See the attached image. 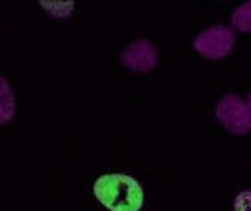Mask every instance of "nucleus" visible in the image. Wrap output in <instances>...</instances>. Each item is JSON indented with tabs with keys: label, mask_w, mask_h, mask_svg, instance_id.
<instances>
[{
	"label": "nucleus",
	"mask_w": 251,
	"mask_h": 211,
	"mask_svg": "<svg viewBox=\"0 0 251 211\" xmlns=\"http://www.w3.org/2000/svg\"><path fill=\"white\" fill-rule=\"evenodd\" d=\"M230 23H232V32H243V34L251 32V0L243 2L239 9H234Z\"/></svg>",
	"instance_id": "obj_7"
},
{
	"label": "nucleus",
	"mask_w": 251,
	"mask_h": 211,
	"mask_svg": "<svg viewBox=\"0 0 251 211\" xmlns=\"http://www.w3.org/2000/svg\"><path fill=\"white\" fill-rule=\"evenodd\" d=\"M193 46L203 59L222 61L234 48V32L228 25H211L195 38Z\"/></svg>",
	"instance_id": "obj_2"
},
{
	"label": "nucleus",
	"mask_w": 251,
	"mask_h": 211,
	"mask_svg": "<svg viewBox=\"0 0 251 211\" xmlns=\"http://www.w3.org/2000/svg\"><path fill=\"white\" fill-rule=\"evenodd\" d=\"M15 113H17V100H15L11 84L4 75H0V126H6Z\"/></svg>",
	"instance_id": "obj_5"
},
{
	"label": "nucleus",
	"mask_w": 251,
	"mask_h": 211,
	"mask_svg": "<svg viewBox=\"0 0 251 211\" xmlns=\"http://www.w3.org/2000/svg\"><path fill=\"white\" fill-rule=\"evenodd\" d=\"M94 197L109 211H140L145 190L138 180L128 174H105L92 186Z\"/></svg>",
	"instance_id": "obj_1"
},
{
	"label": "nucleus",
	"mask_w": 251,
	"mask_h": 211,
	"mask_svg": "<svg viewBox=\"0 0 251 211\" xmlns=\"http://www.w3.org/2000/svg\"><path fill=\"white\" fill-rule=\"evenodd\" d=\"M120 61L124 67H128L130 71L136 73H149L153 71L159 63V54L153 42L145 40V38H138V40L130 42L120 54Z\"/></svg>",
	"instance_id": "obj_4"
},
{
	"label": "nucleus",
	"mask_w": 251,
	"mask_h": 211,
	"mask_svg": "<svg viewBox=\"0 0 251 211\" xmlns=\"http://www.w3.org/2000/svg\"><path fill=\"white\" fill-rule=\"evenodd\" d=\"M247 107H249V111H251V92H249V96H247Z\"/></svg>",
	"instance_id": "obj_9"
},
{
	"label": "nucleus",
	"mask_w": 251,
	"mask_h": 211,
	"mask_svg": "<svg viewBox=\"0 0 251 211\" xmlns=\"http://www.w3.org/2000/svg\"><path fill=\"white\" fill-rule=\"evenodd\" d=\"M40 6L54 19H65L75 11V2L72 0H40Z\"/></svg>",
	"instance_id": "obj_6"
},
{
	"label": "nucleus",
	"mask_w": 251,
	"mask_h": 211,
	"mask_svg": "<svg viewBox=\"0 0 251 211\" xmlns=\"http://www.w3.org/2000/svg\"><path fill=\"white\" fill-rule=\"evenodd\" d=\"M232 211H251V188L241 190L232 201Z\"/></svg>",
	"instance_id": "obj_8"
},
{
	"label": "nucleus",
	"mask_w": 251,
	"mask_h": 211,
	"mask_svg": "<svg viewBox=\"0 0 251 211\" xmlns=\"http://www.w3.org/2000/svg\"><path fill=\"white\" fill-rule=\"evenodd\" d=\"M216 117L222 126L234 136H243L251 132V111L247 100L239 94H224L216 105Z\"/></svg>",
	"instance_id": "obj_3"
}]
</instances>
